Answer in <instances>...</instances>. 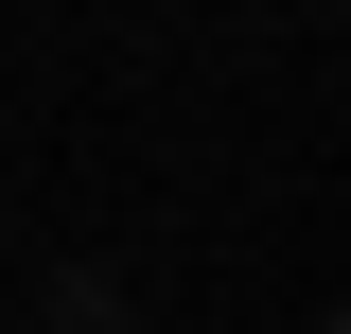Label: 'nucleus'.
<instances>
[{
    "label": "nucleus",
    "mask_w": 351,
    "mask_h": 334,
    "mask_svg": "<svg viewBox=\"0 0 351 334\" xmlns=\"http://www.w3.org/2000/svg\"><path fill=\"white\" fill-rule=\"evenodd\" d=\"M36 334H123V282H106V264H53V282H36Z\"/></svg>",
    "instance_id": "nucleus-1"
},
{
    "label": "nucleus",
    "mask_w": 351,
    "mask_h": 334,
    "mask_svg": "<svg viewBox=\"0 0 351 334\" xmlns=\"http://www.w3.org/2000/svg\"><path fill=\"white\" fill-rule=\"evenodd\" d=\"M316 334H351V317H316Z\"/></svg>",
    "instance_id": "nucleus-2"
}]
</instances>
